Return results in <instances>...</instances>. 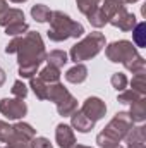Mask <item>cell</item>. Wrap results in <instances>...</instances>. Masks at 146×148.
<instances>
[{
	"instance_id": "cell-21",
	"label": "cell",
	"mask_w": 146,
	"mask_h": 148,
	"mask_svg": "<svg viewBox=\"0 0 146 148\" xmlns=\"http://www.w3.org/2000/svg\"><path fill=\"white\" fill-rule=\"evenodd\" d=\"M24 21V12L21 10V9H9L7 10V14L3 16V19H2V23H0V26H9V24H14V23H23Z\"/></svg>"
},
{
	"instance_id": "cell-31",
	"label": "cell",
	"mask_w": 146,
	"mask_h": 148,
	"mask_svg": "<svg viewBox=\"0 0 146 148\" xmlns=\"http://www.w3.org/2000/svg\"><path fill=\"white\" fill-rule=\"evenodd\" d=\"M110 83H112V86L117 90V91H124L126 88H127V77H126V74L122 73H115L112 76V79H110Z\"/></svg>"
},
{
	"instance_id": "cell-29",
	"label": "cell",
	"mask_w": 146,
	"mask_h": 148,
	"mask_svg": "<svg viewBox=\"0 0 146 148\" xmlns=\"http://www.w3.org/2000/svg\"><path fill=\"white\" fill-rule=\"evenodd\" d=\"M12 129H14V131H17L19 134H23V136L29 138V140H33V138L36 136V131H35V129H33V126H29L28 122H17V124H14V126H12Z\"/></svg>"
},
{
	"instance_id": "cell-30",
	"label": "cell",
	"mask_w": 146,
	"mask_h": 148,
	"mask_svg": "<svg viewBox=\"0 0 146 148\" xmlns=\"http://www.w3.org/2000/svg\"><path fill=\"white\" fill-rule=\"evenodd\" d=\"M96 143H98L100 148H124L120 141L112 140V138H108V136H105L103 133H100V134L96 136Z\"/></svg>"
},
{
	"instance_id": "cell-35",
	"label": "cell",
	"mask_w": 146,
	"mask_h": 148,
	"mask_svg": "<svg viewBox=\"0 0 146 148\" xmlns=\"http://www.w3.org/2000/svg\"><path fill=\"white\" fill-rule=\"evenodd\" d=\"M7 10H9V5H7V2H5V0H0V23H2L3 16L7 14Z\"/></svg>"
},
{
	"instance_id": "cell-4",
	"label": "cell",
	"mask_w": 146,
	"mask_h": 148,
	"mask_svg": "<svg viewBox=\"0 0 146 148\" xmlns=\"http://www.w3.org/2000/svg\"><path fill=\"white\" fill-rule=\"evenodd\" d=\"M105 47V35L103 33H89L88 36H84L81 41H77L71 48L69 52V57L71 60L76 64H81L84 60H89L93 57H96Z\"/></svg>"
},
{
	"instance_id": "cell-6",
	"label": "cell",
	"mask_w": 146,
	"mask_h": 148,
	"mask_svg": "<svg viewBox=\"0 0 146 148\" xmlns=\"http://www.w3.org/2000/svg\"><path fill=\"white\" fill-rule=\"evenodd\" d=\"M28 112L26 102H23L21 98H2L0 100V114L5 115L10 121H17L23 119Z\"/></svg>"
},
{
	"instance_id": "cell-7",
	"label": "cell",
	"mask_w": 146,
	"mask_h": 148,
	"mask_svg": "<svg viewBox=\"0 0 146 148\" xmlns=\"http://www.w3.org/2000/svg\"><path fill=\"white\" fill-rule=\"evenodd\" d=\"M81 112H83L88 119H91L93 122H96V121H100V119L105 117V114H107V105H105V102H103L102 98H98V97H89V98L84 100V103H83V107H81Z\"/></svg>"
},
{
	"instance_id": "cell-40",
	"label": "cell",
	"mask_w": 146,
	"mask_h": 148,
	"mask_svg": "<svg viewBox=\"0 0 146 148\" xmlns=\"http://www.w3.org/2000/svg\"><path fill=\"white\" fill-rule=\"evenodd\" d=\"M0 148H2V147H0Z\"/></svg>"
},
{
	"instance_id": "cell-12",
	"label": "cell",
	"mask_w": 146,
	"mask_h": 148,
	"mask_svg": "<svg viewBox=\"0 0 146 148\" xmlns=\"http://www.w3.org/2000/svg\"><path fill=\"white\" fill-rule=\"evenodd\" d=\"M86 77H88V67L84 64H76L65 73V79L72 84H79V83L86 81Z\"/></svg>"
},
{
	"instance_id": "cell-36",
	"label": "cell",
	"mask_w": 146,
	"mask_h": 148,
	"mask_svg": "<svg viewBox=\"0 0 146 148\" xmlns=\"http://www.w3.org/2000/svg\"><path fill=\"white\" fill-rule=\"evenodd\" d=\"M5 79H7V76H5V71H3V69H0V86L5 83Z\"/></svg>"
},
{
	"instance_id": "cell-17",
	"label": "cell",
	"mask_w": 146,
	"mask_h": 148,
	"mask_svg": "<svg viewBox=\"0 0 146 148\" xmlns=\"http://www.w3.org/2000/svg\"><path fill=\"white\" fill-rule=\"evenodd\" d=\"M5 143H7V148H31V140L23 136V134H19L14 129H12L10 136L5 140Z\"/></svg>"
},
{
	"instance_id": "cell-16",
	"label": "cell",
	"mask_w": 146,
	"mask_h": 148,
	"mask_svg": "<svg viewBox=\"0 0 146 148\" xmlns=\"http://www.w3.org/2000/svg\"><path fill=\"white\" fill-rule=\"evenodd\" d=\"M45 60L48 62V66H53V67L60 69L69 62V57H67V53L64 50H52L50 53H46Z\"/></svg>"
},
{
	"instance_id": "cell-13",
	"label": "cell",
	"mask_w": 146,
	"mask_h": 148,
	"mask_svg": "<svg viewBox=\"0 0 146 148\" xmlns=\"http://www.w3.org/2000/svg\"><path fill=\"white\" fill-rule=\"evenodd\" d=\"M55 105H57V112H59L62 117H71L74 112L77 110V100L74 98L71 93H69L64 100H60L59 103H55Z\"/></svg>"
},
{
	"instance_id": "cell-22",
	"label": "cell",
	"mask_w": 146,
	"mask_h": 148,
	"mask_svg": "<svg viewBox=\"0 0 146 148\" xmlns=\"http://www.w3.org/2000/svg\"><path fill=\"white\" fill-rule=\"evenodd\" d=\"M132 38L136 47L145 48L146 47V24L145 23H136V26L132 28Z\"/></svg>"
},
{
	"instance_id": "cell-37",
	"label": "cell",
	"mask_w": 146,
	"mask_h": 148,
	"mask_svg": "<svg viewBox=\"0 0 146 148\" xmlns=\"http://www.w3.org/2000/svg\"><path fill=\"white\" fill-rule=\"evenodd\" d=\"M71 148H91V147H84V145H77V143H74Z\"/></svg>"
},
{
	"instance_id": "cell-25",
	"label": "cell",
	"mask_w": 146,
	"mask_h": 148,
	"mask_svg": "<svg viewBox=\"0 0 146 148\" xmlns=\"http://www.w3.org/2000/svg\"><path fill=\"white\" fill-rule=\"evenodd\" d=\"M29 31V26L28 23H14V24H9L5 26V35L7 36H23Z\"/></svg>"
},
{
	"instance_id": "cell-24",
	"label": "cell",
	"mask_w": 146,
	"mask_h": 148,
	"mask_svg": "<svg viewBox=\"0 0 146 148\" xmlns=\"http://www.w3.org/2000/svg\"><path fill=\"white\" fill-rule=\"evenodd\" d=\"M88 17V21L91 23V26H95V28H103L107 23H108V19H107V16L103 14V10H102V7H96L89 16H86Z\"/></svg>"
},
{
	"instance_id": "cell-23",
	"label": "cell",
	"mask_w": 146,
	"mask_h": 148,
	"mask_svg": "<svg viewBox=\"0 0 146 148\" xmlns=\"http://www.w3.org/2000/svg\"><path fill=\"white\" fill-rule=\"evenodd\" d=\"M31 88H33L36 98H40V100H46V95H48V84H46L43 79H40L38 76L36 77H31Z\"/></svg>"
},
{
	"instance_id": "cell-2",
	"label": "cell",
	"mask_w": 146,
	"mask_h": 148,
	"mask_svg": "<svg viewBox=\"0 0 146 148\" xmlns=\"http://www.w3.org/2000/svg\"><path fill=\"white\" fill-rule=\"evenodd\" d=\"M107 57L110 62L115 64H124V67L131 73L138 74V73H145L146 69V60L138 53L136 47L127 41V40H120V41H113L110 43L105 50Z\"/></svg>"
},
{
	"instance_id": "cell-9",
	"label": "cell",
	"mask_w": 146,
	"mask_h": 148,
	"mask_svg": "<svg viewBox=\"0 0 146 148\" xmlns=\"http://www.w3.org/2000/svg\"><path fill=\"white\" fill-rule=\"evenodd\" d=\"M55 141L60 148H71L76 143V136L71 126L67 124H59L55 129Z\"/></svg>"
},
{
	"instance_id": "cell-26",
	"label": "cell",
	"mask_w": 146,
	"mask_h": 148,
	"mask_svg": "<svg viewBox=\"0 0 146 148\" xmlns=\"http://www.w3.org/2000/svg\"><path fill=\"white\" fill-rule=\"evenodd\" d=\"M139 98H143V95L138 93V91H134V90H124V91H120L119 97H117V100H119L120 103H126V105H131V103L138 102Z\"/></svg>"
},
{
	"instance_id": "cell-19",
	"label": "cell",
	"mask_w": 146,
	"mask_h": 148,
	"mask_svg": "<svg viewBox=\"0 0 146 148\" xmlns=\"http://www.w3.org/2000/svg\"><path fill=\"white\" fill-rule=\"evenodd\" d=\"M40 79H43L46 84H53V83H59L60 81V69L53 67V66H46L43 67L40 74H38Z\"/></svg>"
},
{
	"instance_id": "cell-1",
	"label": "cell",
	"mask_w": 146,
	"mask_h": 148,
	"mask_svg": "<svg viewBox=\"0 0 146 148\" xmlns=\"http://www.w3.org/2000/svg\"><path fill=\"white\" fill-rule=\"evenodd\" d=\"M7 53H17V64H19V76L21 77H35L36 71L40 69L41 62L46 57L43 40L40 33L28 31L23 36H14L12 41L5 47Z\"/></svg>"
},
{
	"instance_id": "cell-14",
	"label": "cell",
	"mask_w": 146,
	"mask_h": 148,
	"mask_svg": "<svg viewBox=\"0 0 146 148\" xmlns=\"http://www.w3.org/2000/svg\"><path fill=\"white\" fill-rule=\"evenodd\" d=\"M67 95H69V90H67L64 84H60V83L48 84V95H46V100L59 103V102H60V100H64Z\"/></svg>"
},
{
	"instance_id": "cell-28",
	"label": "cell",
	"mask_w": 146,
	"mask_h": 148,
	"mask_svg": "<svg viewBox=\"0 0 146 148\" xmlns=\"http://www.w3.org/2000/svg\"><path fill=\"white\" fill-rule=\"evenodd\" d=\"M131 90L141 93L143 97L146 95V81H145V73H138L132 76V81H131Z\"/></svg>"
},
{
	"instance_id": "cell-33",
	"label": "cell",
	"mask_w": 146,
	"mask_h": 148,
	"mask_svg": "<svg viewBox=\"0 0 146 148\" xmlns=\"http://www.w3.org/2000/svg\"><path fill=\"white\" fill-rule=\"evenodd\" d=\"M31 148H53V147H52V143H50L46 138H43V136H35V138L31 140Z\"/></svg>"
},
{
	"instance_id": "cell-38",
	"label": "cell",
	"mask_w": 146,
	"mask_h": 148,
	"mask_svg": "<svg viewBox=\"0 0 146 148\" xmlns=\"http://www.w3.org/2000/svg\"><path fill=\"white\" fill-rule=\"evenodd\" d=\"M124 3H134V2H138V0H122Z\"/></svg>"
},
{
	"instance_id": "cell-5",
	"label": "cell",
	"mask_w": 146,
	"mask_h": 148,
	"mask_svg": "<svg viewBox=\"0 0 146 148\" xmlns=\"http://www.w3.org/2000/svg\"><path fill=\"white\" fill-rule=\"evenodd\" d=\"M132 126H134V122H132L129 112H117L115 117L105 126V129H103L102 133H103L105 136L112 138V140L122 141V140L127 136V133L131 131Z\"/></svg>"
},
{
	"instance_id": "cell-27",
	"label": "cell",
	"mask_w": 146,
	"mask_h": 148,
	"mask_svg": "<svg viewBox=\"0 0 146 148\" xmlns=\"http://www.w3.org/2000/svg\"><path fill=\"white\" fill-rule=\"evenodd\" d=\"M77 3V9L84 14V16H89L96 7H100L102 0H76Z\"/></svg>"
},
{
	"instance_id": "cell-34",
	"label": "cell",
	"mask_w": 146,
	"mask_h": 148,
	"mask_svg": "<svg viewBox=\"0 0 146 148\" xmlns=\"http://www.w3.org/2000/svg\"><path fill=\"white\" fill-rule=\"evenodd\" d=\"M10 133H12V126H9L7 122L0 121V141L5 143V140L10 136Z\"/></svg>"
},
{
	"instance_id": "cell-10",
	"label": "cell",
	"mask_w": 146,
	"mask_h": 148,
	"mask_svg": "<svg viewBox=\"0 0 146 148\" xmlns=\"http://www.w3.org/2000/svg\"><path fill=\"white\" fill-rule=\"evenodd\" d=\"M126 140V147L124 148H145V126H138V127H131V131L127 133Z\"/></svg>"
},
{
	"instance_id": "cell-15",
	"label": "cell",
	"mask_w": 146,
	"mask_h": 148,
	"mask_svg": "<svg viewBox=\"0 0 146 148\" xmlns=\"http://www.w3.org/2000/svg\"><path fill=\"white\" fill-rule=\"evenodd\" d=\"M129 115H131L132 122H139V124L145 122V119H146V100H145V97L139 98L138 102L131 103V112H129Z\"/></svg>"
},
{
	"instance_id": "cell-32",
	"label": "cell",
	"mask_w": 146,
	"mask_h": 148,
	"mask_svg": "<svg viewBox=\"0 0 146 148\" xmlns=\"http://www.w3.org/2000/svg\"><path fill=\"white\" fill-rule=\"evenodd\" d=\"M12 95H14L16 98L24 100L26 95H28V86H26L23 81H16V83L12 84Z\"/></svg>"
},
{
	"instance_id": "cell-11",
	"label": "cell",
	"mask_w": 146,
	"mask_h": 148,
	"mask_svg": "<svg viewBox=\"0 0 146 148\" xmlns=\"http://www.w3.org/2000/svg\"><path fill=\"white\" fill-rule=\"evenodd\" d=\"M71 124H72L74 129H77L79 133H89L95 127V122L91 119H88L81 110H76L71 115Z\"/></svg>"
},
{
	"instance_id": "cell-8",
	"label": "cell",
	"mask_w": 146,
	"mask_h": 148,
	"mask_svg": "<svg viewBox=\"0 0 146 148\" xmlns=\"http://www.w3.org/2000/svg\"><path fill=\"white\" fill-rule=\"evenodd\" d=\"M108 23L112 26L122 29V31H132V28L136 26V16L131 14V12H127V9L124 7V9H120V10L110 19Z\"/></svg>"
},
{
	"instance_id": "cell-20",
	"label": "cell",
	"mask_w": 146,
	"mask_h": 148,
	"mask_svg": "<svg viewBox=\"0 0 146 148\" xmlns=\"http://www.w3.org/2000/svg\"><path fill=\"white\" fill-rule=\"evenodd\" d=\"M31 16L33 19H36L38 23H50V17H52V10L43 5V3H36L31 7Z\"/></svg>"
},
{
	"instance_id": "cell-18",
	"label": "cell",
	"mask_w": 146,
	"mask_h": 148,
	"mask_svg": "<svg viewBox=\"0 0 146 148\" xmlns=\"http://www.w3.org/2000/svg\"><path fill=\"white\" fill-rule=\"evenodd\" d=\"M102 10H103V14L107 16V19H112L120 9H124L126 7V3L122 2V0H102Z\"/></svg>"
},
{
	"instance_id": "cell-39",
	"label": "cell",
	"mask_w": 146,
	"mask_h": 148,
	"mask_svg": "<svg viewBox=\"0 0 146 148\" xmlns=\"http://www.w3.org/2000/svg\"><path fill=\"white\" fill-rule=\"evenodd\" d=\"M10 2H14V3H23V2H26V0H10Z\"/></svg>"
},
{
	"instance_id": "cell-3",
	"label": "cell",
	"mask_w": 146,
	"mask_h": 148,
	"mask_svg": "<svg viewBox=\"0 0 146 148\" xmlns=\"http://www.w3.org/2000/svg\"><path fill=\"white\" fill-rule=\"evenodd\" d=\"M46 35L52 41H65L69 38L83 36L84 28H83V24L72 21L62 10H53L52 17H50V29H48Z\"/></svg>"
}]
</instances>
